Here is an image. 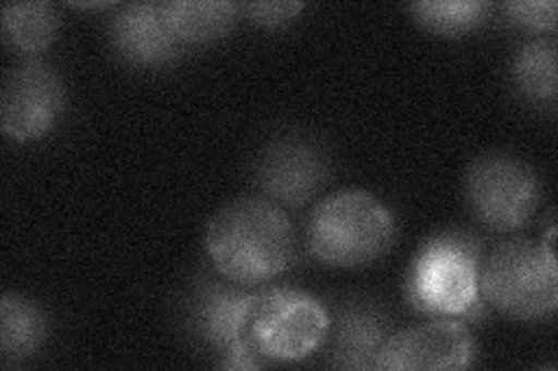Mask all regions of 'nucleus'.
Listing matches in <instances>:
<instances>
[{
  "label": "nucleus",
  "mask_w": 558,
  "mask_h": 371,
  "mask_svg": "<svg viewBox=\"0 0 558 371\" xmlns=\"http://www.w3.org/2000/svg\"><path fill=\"white\" fill-rule=\"evenodd\" d=\"M477 348L463 321L435 318L389 334L375 369L379 371H457L475 364Z\"/></svg>",
  "instance_id": "1a4fd4ad"
},
{
  "label": "nucleus",
  "mask_w": 558,
  "mask_h": 371,
  "mask_svg": "<svg viewBox=\"0 0 558 371\" xmlns=\"http://www.w3.org/2000/svg\"><path fill=\"white\" fill-rule=\"evenodd\" d=\"M254 288H244L226 279H203L186 299L189 330L201 342L223 353L235 344H242V321L247 313Z\"/></svg>",
  "instance_id": "9b49d317"
},
{
  "label": "nucleus",
  "mask_w": 558,
  "mask_h": 371,
  "mask_svg": "<svg viewBox=\"0 0 558 371\" xmlns=\"http://www.w3.org/2000/svg\"><path fill=\"white\" fill-rule=\"evenodd\" d=\"M556 57L558 49L551 38L523 42L512 59V82L517 91L535 108H556Z\"/></svg>",
  "instance_id": "2eb2a0df"
},
{
  "label": "nucleus",
  "mask_w": 558,
  "mask_h": 371,
  "mask_svg": "<svg viewBox=\"0 0 558 371\" xmlns=\"http://www.w3.org/2000/svg\"><path fill=\"white\" fill-rule=\"evenodd\" d=\"M410 12L416 24L428 33L442 35V38H459L470 30L480 28L492 12V3L482 0H422L412 3Z\"/></svg>",
  "instance_id": "f3484780"
},
{
  "label": "nucleus",
  "mask_w": 558,
  "mask_h": 371,
  "mask_svg": "<svg viewBox=\"0 0 558 371\" xmlns=\"http://www.w3.org/2000/svg\"><path fill=\"white\" fill-rule=\"evenodd\" d=\"M391 323L375 302L349 297L336 307V332L328 348V364L336 369H375Z\"/></svg>",
  "instance_id": "f8f14e48"
},
{
  "label": "nucleus",
  "mask_w": 558,
  "mask_h": 371,
  "mask_svg": "<svg viewBox=\"0 0 558 371\" xmlns=\"http://www.w3.org/2000/svg\"><path fill=\"white\" fill-rule=\"evenodd\" d=\"M61 14L45 0L10 3L3 8V33L10 47L20 54L38 57L57 42Z\"/></svg>",
  "instance_id": "dca6fc26"
},
{
  "label": "nucleus",
  "mask_w": 558,
  "mask_h": 371,
  "mask_svg": "<svg viewBox=\"0 0 558 371\" xmlns=\"http://www.w3.org/2000/svg\"><path fill=\"white\" fill-rule=\"evenodd\" d=\"M508 20L521 28L537 33L556 30V0H512L502 5Z\"/></svg>",
  "instance_id": "a211bd4d"
},
{
  "label": "nucleus",
  "mask_w": 558,
  "mask_h": 371,
  "mask_svg": "<svg viewBox=\"0 0 558 371\" xmlns=\"http://www.w3.org/2000/svg\"><path fill=\"white\" fill-rule=\"evenodd\" d=\"M114 54L135 67H163L178 61L184 45L163 20L161 3L121 5L108 24Z\"/></svg>",
  "instance_id": "9d476101"
},
{
  "label": "nucleus",
  "mask_w": 558,
  "mask_h": 371,
  "mask_svg": "<svg viewBox=\"0 0 558 371\" xmlns=\"http://www.w3.org/2000/svg\"><path fill=\"white\" fill-rule=\"evenodd\" d=\"M328 180V156L314 137L287 133L260 149L254 163V182L264 198L303 207L319 196Z\"/></svg>",
  "instance_id": "0eeeda50"
},
{
  "label": "nucleus",
  "mask_w": 558,
  "mask_h": 371,
  "mask_svg": "<svg viewBox=\"0 0 558 371\" xmlns=\"http://www.w3.org/2000/svg\"><path fill=\"white\" fill-rule=\"evenodd\" d=\"M205 251L221 279L260 288L282 276L295 256L287 211L264 196H240L221 205L205 230Z\"/></svg>",
  "instance_id": "f257e3e1"
},
{
  "label": "nucleus",
  "mask_w": 558,
  "mask_h": 371,
  "mask_svg": "<svg viewBox=\"0 0 558 371\" xmlns=\"http://www.w3.org/2000/svg\"><path fill=\"white\" fill-rule=\"evenodd\" d=\"M219 360L217 367L221 369H233V371H244V369H260V367H268L266 360H260L256 353L247 346V344H235L231 348H226L223 353H217Z\"/></svg>",
  "instance_id": "aec40b11"
},
{
  "label": "nucleus",
  "mask_w": 558,
  "mask_h": 371,
  "mask_svg": "<svg viewBox=\"0 0 558 371\" xmlns=\"http://www.w3.org/2000/svg\"><path fill=\"white\" fill-rule=\"evenodd\" d=\"M161 12L174 38L189 47L226 38L242 10L231 0H168L161 3Z\"/></svg>",
  "instance_id": "ddd939ff"
},
{
  "label": "nucleus",
  "mask_w": 558,
  "mask_h": 371,
  "mask_svg": "<svg viewBox=\"0 0 558 371\" xmlns=\"http://www.w3.org/2000/svg\"><path fill=\"white\" fill-rule=\"evenodd\" d=\"M303 8L305 3L301 0H256V3L240 5L247 20L260 28H282L293 22Z\"/></svg>",
  "instance_id": "6ab92c4d"
},
{
  "label": "nucleus",
  "mask_w": 558,
  "mask_h": 371,
  "mask_svg": "<svg viewBox=\"0 0 558 371\" xmlns=\"http://www.w3.org/2000/svg\"><path fill=\"white\" fill-rule=\"evenodd\" d=\"M398 235L393 211L368 190H340L312 207L305 244L328 268H368L391 251Z\"/></svg>",
  "instance_id": "f03ea898"
},
{
  "label": "nucleus",
  "mask_w": 558,
  "mask_h": 371,
  "mask_svg": "<svg viewBox=\"0 0 558 371\" xmlns=\"http://www.w3.org/2000/svg\"><path fill=\"white\" fill-rule=\"evenodd\" d=\"M465 198L473 214L496 233L526 227L543 200L535 168L512 153H486L468 168Z\"/></svg>",
  "instance_id": "423d86ee"
},
{
  "label": "nucleus",
  "mask_w": 558,
  "mask_h": 371,
  "mask_svg": "<svg viewBox=\"0 0 558 371\" xmlns=\"http://www.w3.org/2000/svg\"><path fill=\"white\" fill-rule=\"evenodd\" d=\"M47 313L38 302L20 293L0 299V350L5 362H22L35 356L47 342Z\"/></svg>",
  "instance_id": "4468645a"
},
{
  "label": "nucleus",
  "mask_w": 558,
  "mask_h": 371,
  "mask_svg": "<svg viewBox=\"0 0 558 371\" xmlns=\"http://www.w3.org/2000/svg\"><path fill=\"white\" fill-rule=\"evenodd\" d=\"M75 8H86V10H102V8H114V3H73Z\"/></svg>",
  "instance_id": "412c9836"
},
{
  "label": "nucleus",
  "mask_w": 558,
  "mask_h": 371,
  "mask_svg": "<svg viewBox=\"0 0 558 371\" xmlns=\"http://www.w3.org/2000/svg\"><path fill=\"white\" fill-rule=\"evenodd\" d=\"M480 295L488 309L512 321H539L558 307L554 225L545 242L510 239L480 264Z\"/></svg>",
  "instance_id": "20e7f679"
},
{
  "label": "nucleus",
  "mask_w": 558,
  "mask_h": 371,
  "mask_svg": "<svg viewBox=\"0 0 558 371\" xmlns=\"http://www.w3.org/2000/svg\"><path fill=\"white\" fill-rule=\"evenodd\" d=\"M65 112V84L51 65L26 61L12 67L0 94L3 133L16 143H31L54 131Z\"/></svg>",
  "instance_id": "6e6552de"
},
{
  "label": "nucleus",
  "mask_w": 558,
  "mask_h": 371,
  "mask_svg": "<svg viewBox=\"0 0 558 371\" xmlns=\"http://www.w3.org/2000/svg\"><path fill=\"white\" fill-rule=\"evenodd\" d=\"M328 332V309L314 295L289 286L254 288L242 321V342L268 364L310 358Z\"/></svg>",
  "instance_id": "39448f33"
},
{
  "label": "nucleus",
  "mask_w": 558,
  "mask_h": 371,
  "mask_svg": "<svg viewBox=\"0 0 558 371\" xmlns=\"http://www.w3.org/2000/svg\"><path fill=\"white\" fill-rule=\"evenodd\" d=\"M482 244L468 233H440L422 244L408 270V299L438 318L482 321L488 307L480 295Z\"/></svg>",
  "instance_id": "7ed1b4c3"
}]
</instances>
